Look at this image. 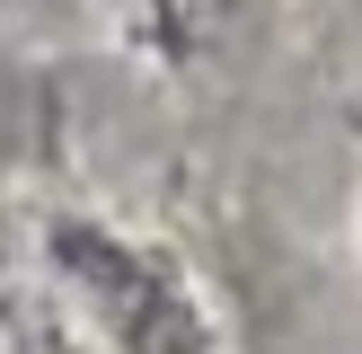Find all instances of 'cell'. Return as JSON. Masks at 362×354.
Returning <instances> with one entry per match:
<instances>
[{
  "label": "cell",
  "instance_id": "1",
  "mask_svg": "<svg viewBox=\"0 0 362 354\" xmlns=\"http://www.w3.org/2000/svg\"><path fill=\"white\" fill-rule=\"evenodd\" d=\"M62 266L80 275V292L98 301V319L124 336L133 354H221L186 292H177L168 266H151L141 248L98 239V230H62Z\"/></svg>",
  "mask_w": 362,
  "mask_h": 354
},
{
  "label": "cell",
  "instance_id": "2",
  "mask_svg": "<svg viewBox=\"0 0 362 354\" xmlns=\"http://www.w3.org/2000/svg\"><path fill=\"white\" fill-rule=\"evenodd\" d=\"M239 18V0H151V35H159V53H204L212 35Z\"/></svg>",
  "mask_w": 362,
  "mask_h": 354
}]
</instances>
